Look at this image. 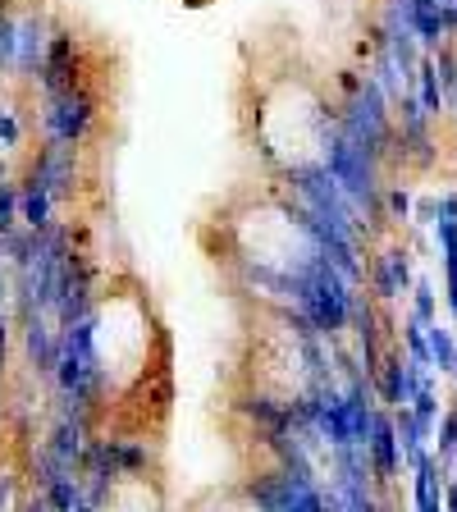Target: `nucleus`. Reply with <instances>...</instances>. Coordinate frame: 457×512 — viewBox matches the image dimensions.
I'll return each instance as SVG.
<instances>
[{
	"label": "nucleus",
	"mask_w": 457,
	"mask_h": 512,
	"mask_svg": "<svg viewBox=\"0 0 457 512\" xmlns=\"http://www.w3.org/2000/svg\"><path fill=\"white\" fill-rule=\"evenodd\" d=\"M32 128H42V142H60V147H78L96 138L101 128V92L92 83L69 87V92H55L37 101V115Z\"/></svg>",
	"instance_id": "f257e3e1"
},
{
	"label": "nucleus",
	"mask_w": 457,
	"mask_h": 512,
	"mask_svg": "<svg viewBox=\"0 0 457 512\" xmlns=\"http://www.w3.org/2000/svg\"><path fill=\"white\" fill-rule=\"evenodd\" d=\"M0 375H5V371H0ZM5 407H10V403H5V384H0V426H5Z\"/></svg>",
	"instance_id": "4468645a"
},
{
	"label": "nucleus",
	"mask_w": 457,
	"mask_h": 512,
	"mask_svg": "<svg viewBox=\"0 0 457 512\" xmlns=\"http://www.w3.org/2000/svg\"><path fill=\"white\" fill-rule=\"evenodd\" d=\"M55 211H60V202H55L51 192L37 188V183H23V229H37V234L55 229Z\"/></svg>",
	"instance_id": "423d86ee"
},
{
	"label": "nucleus",
	"mask_w": 457,
	"mask_h": 512,
	"mask_svg": "<svg viewBox=\"0 0 457 512\" xmlns=\"http://www.w3.org/2000/svg\"><path fill=\"white\" fill-rule=\"evenodd\" d=\"M14 471H0V512H14L19 503H14Z\"/></svg>",
	"instance_id": "9b49d317"
},
{
	"label": "nucleus",
	"mask_w": 457,
	"mask_h": 512,
	"mask_svg": "<svg viewBox=\"0 0 457 512\" xmlns=\"http://www.w3.org/2000/svg\"><path fill=\"white\" fill-rule=\"evenodd\" d=\"M23 229V183L5 179L0 183V243Z\"/></svg>",
	"instance_id": "0eeeda50"
},
{
	"label": "nucleus",
	"mask_w": 457,
	"mask_h": 512,
	"mask_svg": "<svg viewBox=\"0 0 457 512\" xmlns=\"http://www.w3.org/2000/svg\"><path fill=\"white\" fill-rule=\"evenodd\" d=\"M83 512H101V508H83Z\"/></svg>",
	"instance_id": "dca6fc26"
},
{
	"label": "nucleus",
	"mask_w": 457,
	"mask_h": 512,
	"mask_svg": "<svg viewBox=\"0 0 457 512\" xmlns=\"http://www.w3.org/2000/svg\"><path fill=\"white\" fill-rule=\"evenodd\" d=\"M5 179H10V170H5V156H0V183H5Z\"/></svg>",
	"instance_id": "2eb2a0df"
},
{
	"label": "nucleus",
	"mask_w": 457,
	"mask_h": 512,
	"mask_svg": "<svg viewBox=\"0 0 457 512\" xmlns=\"http://www.w3.org/2000/svg\"><path fill=\"white\" fill-rule=\"evenodd\" d=\"M78 179H83V156L78 147H60V142H42L23 165V183H37L55 197V202H74Z\"/></svg>",
	"instance_id": "f03ea898"
},
{
	"label": "nucleus",
	"mask_w": 457,
	"mask_h": 512,
	"mask_svg": "<svg viewBox=\"0 0 457 512\" xmlns=\"http://www.w3.org/2000/svg\"><path fill=\"white\" fill-rule=\"evenodd\" d=\"M412 476V503L416 512H448V480H444V462L439 458H421Z\"/></svg>",
	"instance_id": "20e7f679"
},
{
	"label": "nucleus",
	"mask_w": 457,
	"mask_h": 512,
	"mask_svg": "<svg viewBox=\"0 0 457 512\" xmlns=\"http://www.w3.org/2000/svg\"><path fill=\"white\" fill-rule=\"evenodd\" d=\"M14 512H51V508H46V499H23Z\"/></svg>",
	"instance_id": "ddd939ff"
},
{
	"label": "nucleus",
	"mask_w": 457,
	"mask_h": 512,
	"mask_svg": "<svg viewBox=\"0 0 457 512\" xmlns=\"http://www.w3.org/2000/svg\"><path fill=\"white\" fill-rule=\"evenodd\" d=\"M371 471L375 480H394L398 462H403V444H398V426H394V416H380L375 421V435H371Z\"/></svg>",
	"instance_id": "39448f33"
},
{
	"label": "nucleus",
	"mask_w": 457,
	"mask_h": 512,
	"mask_svg": "<svg viewBox=\"0 0 457 512\" xmlns=\"http://www.w3.org/2000/svg\"><path fill=\"white\" fill-rule=\"evenodd\" d=\"M412 316L421 325H435V288L426 279H416V288H412Z\"/></svg>",
	"instance_id": "1a4fd4ad"
},
{
	"label": "nucleus",
	"mask_w": 457,
	"mask_h": 512,
	"mask_svg": "<svg viewBox=\"0 0 457 512\" xmlns=\"http://www.w3.org/2000/svg\"><path fill=\"white\" fill-rule=\"evenodd\" d=\"M10 302H14V293H10V275L0 270V307H10Z\"/></svg>",
	"instance_id": "f8f14e48"
},
{
	"label": "nucleus",
	"mask_w": 457,
	"mask_h": 512,
	"mask_svg": "<svg viewBox=\"0 0 457 512\" xmlns=\"http://www.w3.org/2000/svg\"><path fill=\"white\" fill-rule=\"evenodd\" d=\"M426 339H430V366H439V371H453V357H457V339L448 325H426Z\"/></svg>",
	"instance_id": "6e6552de"
},
{
	"label": "nucleus",
	"mask_w": 457,
	"mask_h": 512,
	"mask_svg": "<svg viewBox=\"0 0 457 512\" xmlns=\"http://www.w3.org/2000/svg\"><path fill=\"white\" fill-rule=\"evenodd\" d=\"M384 206H389V215H403V220H407V211H412V197H407V188L389 183V188H384Z\"/></svg>",
	"instance_id": "9d476101"
},
{
	"label": "nucleus",
	"mask_w": 457,
	"mask_h": 512,
	"mask_svg": "<svg viewBox=\"0 0 457 512\" xmlns=\"http://www.w3.org/2000/svg\"><path fill=\"white\" fill-rule=\"evenodd\" d=\"M366 284H371V298L375 302H398V298H412V252L398 243L380 247L366 266Z\"/></svg>",
	"instance_id": "7ed1b4c3"
}]
</instances>
